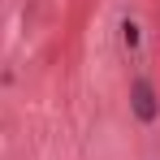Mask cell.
<instances>
[{
	"mask_svg": "<svg viewBox=\"0 0 160 160\" xmlns=\"http://www.w3.org/2000/svg\"><path fill=\"white\" fill-rule=\"evenodd\" d=\"M134 112H138L143 121H152V117H156V95H152V87H147L143 78L134 82Z\"/></svg>",
	"mask_w": 160,
	"mask_h": 160,
	"instance_id": "cell-1",
	"label": "cell"
}]
</instances>
